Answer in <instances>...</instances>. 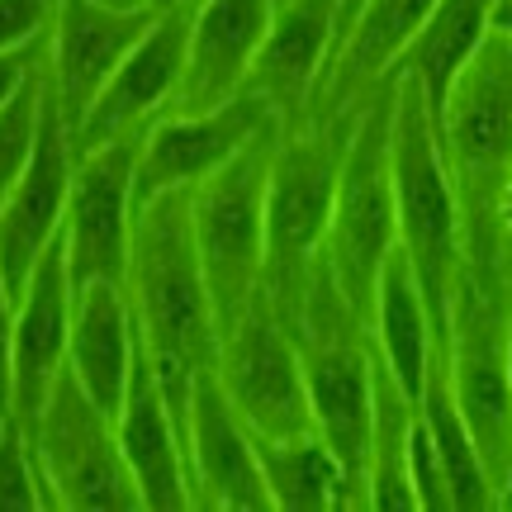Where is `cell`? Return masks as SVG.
I'll list each match as a JSON object with an SVG mask.
<instances>
[{
	"instance_id": "cell-4",
	"label": "cell",
	"mask_w": 512,
	"mask_h": 512,
	"mask_svg": "<svg viewBox=\"0 0 512 512\" xmlns=\"http://www.w3.org/2000/svg\"><path fill=\"white\" fill-rule=\"evenodd\" d=\"M394 95L399 76L389 72L375 91L356 105V124L347 138L323 261L356 318L370 328L375 285L384 261L399 247V204H394Z\"/></svg>"
},
{
	"instance_id": "cell-22",
	"label": "cell",
	"mask_w": 512,
	"mask_h": 512,
	"mask_svg": "<svg viewBox=\"0 0 512 512\" xmlns=\"http://www.w3.org/2000/svg\"><path fill=\"white\" fill-rule=\"evenodd\" d=\"M489 34H494V0H437V10L399 57L394 72H408L418 81L437 124L446 119V100L456 91L460 72L489 43Z\"/></svg>"
},
{
	"instance_id": "cell-17",
	"label": "cell",
	"mask_w": 512,
	"mask_h": 512,
	"mask_svg": "<svg viewBox=\"0 0 512 512\" xmlns=\"http://www.w3.org/2000/svg\"><path fill=\"white\" fill-rule=\"evenodd\" d=\"M114 432H119V451H124L138 498L147 512H185L195 508V489H190V460H185V432L171 403L162 394V380L147 361L143 337H138V361H133V380L128 394L114 413Z\"/></svg>"
},
{
	"instance_id": "cell-21",
	"label": "cell",
	"mask_w": 512,
	"mask_h": 512,
	"mask_svg": "<svg viewBox=\"0 0 512 512\" xmlns=\"http://www.w3.org/2000/svg\"><path fill=\"white\" fill-rule=\"evenodd\" d=\"M370 347L384 366L394 370V380L418 399L432 356H437V323L427 309L418 275L408 266V256L394 247V256L384 261L380 285H375V309H370Z\"/></svg>"
},
{
	"instance_id": "cell-25",
	"label": "cell",
	"mask_w": 512,
	"mask_h": 512,
	"mask_svg": "<svg viewBox=\"0 0 512 512\" xmlns=\"http://www.w3.org/2000/svg\"><path fill=\"white\" fill-rule=\"evenodd\" d=\"M275 512H337L347 508V479L318 432L256 437Z\"/></svg>"
},
{
	"instance_id": "cell-37",
	"label": "cell",
	"mask_w": 512,
	"mask_h": 512,
	"mask_svg": "<svg viewBox=\"0 0 512 512\" xmlns=\"http://www.w3.org/2000/svg\"><path fill=\"white\" fill-rule=\"evenodd\" d=\"M5 422H10V413H5V408H0V432H5Z\"/></svg>"
},
{
	"instance_id": "cell-38",
	"label": "cell",
	"mask_w": 512,
	"mask_h": 512,
	"mask_svg": "<svg viewBox=\"0 0 512 512\" xmlns=\"http://www.w3.org/2000/svg\"><path fill=\"white\" fill-rule=\"evenodd\" d=\"M162 5H181V0H162Z\"/></svg>"
},
{
	"instance_id": "cell-11",
	"label": "cell",
	"mask_w": 512,
	"mask_h": 512,
	"mask_svg": "<svg viewBox=\"0 0 512 512\" xmlns=\"http://www.w3.org/2000/svg\"><path fill=\"white\" fill-rule=\"evenodd\" d=\"M190 19H195V0L181 5H162L143 38L128 48V57L114 67L105 81L100 100L91 105L86 124L76 128V157L105 147L124 133H143L147 124H157L166 110H176L185 81V57H190Z\"/></svg>"
},
{
	"instance_id": "cell-6",
	"label": "cell",
	"mask_w": 512,
	"mask_h": 512,
	"mask_svg": "<svg viewBox=\"0 0 512 512\" xmlns=\"http://www.w3.org/2000/svg\"><path fill=\"white\" fill-rule=\"evenodd\" d=\"M441 143L456 171L470 261H508V242L494 223V204L512 176V38L489 34V43L470 57L456 91L446 100Z\"/></svg>"
},
{
	"instance_id": "cell-5",
	"label": "cell",
	"mask_w": 512,
	"mask_h": 512,
	"mask_svg": "<svg viewBox=\"0 0 512 512\" xmlns=\"http://www.w3.org/2000/svg\"><path fill=\"white\" fill-rule=\"evenodd\" d=\"M280 128L256 133L233 162L190 190V228L219 328L228 332L266 294V195Z\"/></svg>"
},
{
	"instance_id": "cell-12",
	"label": "cell",
	"mask_w": 512,
	"mask_h": 512,
	"mask_svg": "<svg viewBox=\"0 0 512 512\" xmlns=\"http://www.w3.org/2000/svg\"><path fill=\"white\" fill-rule=\"evenodd\" d=\"M72 171H76L72 128H67V119H62L53 100V86H48L43 91V128H38L34 157L24 166V176L15 181L10 200L0 204V271H5L15 294H24L43 252L62 238Z\"/></svg>"
},
{
	"instance_id": "cell-32",
	"label": "cell",
	"mask_w": 512,
	"mask_h": 512,
	"mask_svg": "<svg viewBox=\"0 0 512 512\" xmlns=\"http://www.w3.org/2000/svg\"><path fill=\"white\" fill-rule=\"evenodd\" d=\"M494 223H498V233H503V242H508V247H512V176H508V181H503V190H498Z\"/></svg>"
},
{
	"instance_id": "cell-33",
	"label": "cell",
	"mask_w": 512,
	"mask_h": 512,
	"mask_svg": "<svg viewBox=\"0 0 512 512\" xmlns=\"http://www.w3.org/2000/svg\"><path fill=\"white\" fill-rule=\"evenodd\" d=\"M361 5H366V0H337V48L347 43L351 24H356V15H361Z\"/></svg>"
},
{
	"instance_id": "cell-15",
	"label": "cell",
	"mask_w": 512,
	"mask_h": 512,
	"mask_svg": "<svg viewBox=\"0 0 512 512\" xmlns=\"http://www.w3.org/2000/svg\"><path fill=\"white\" fill-rule=\"evenodd\" d=\"M72 271H67V242L57 238L34 266L29 285L19 294L15 313V351H10V418L34 432L48 394L67 370L72 342Z\"/></svg>"
},
{
	"instance_id": "cell-8",
	"label": "cell",
	"mask_w": 512,
	"mask_h": 512,
	"mask_svg": "<svg viewBox=\"0 0 512 512\" xmlns=\"http://www.w3.org/2000/svg\"><path fill=\"white\" fill-rule=\"evenodd\" d=\"M143 133H124V138L76 157L67 223H62L72 290L128 285L133 228H138V147H143Z\"/></svg>"
},
{
	"instance_id": "cell-16",
	"label": "cell",
	"mask_w": 512,
	"mask_h": 512,
	"mask_svg": "<svg viewBox=\"0 0 512 512\" xmlns=\"http://www.w3.org/2000/svg\"><path fill=\"white\" fill-rule=\"evenodd\" d=\"M332 57H337V0H280L271 34L252 62L247 91L271 105L280 128H299L328 86Z\"/></svg>"
},
{
	"instance_id": "cell-3",
	"label": "cell",
	"mask_w": 512,
	"mask_h": 512,
	"mask_svg": "<svg viewBox=\"0 0 512 512\" xmlns=\"http://www.w3.org/2000/svg\"><path fill=\"white\" fill-rule=\"evenodd\" d=\"M351 124L356 110H313L299 128H280L275 143L266 195V299L290 328L323 261Z\"/></svg>"
},
{
	"instance_id": "cell-7",
	"label": "cell",
	"mask_w": 512,
	"mask_h": 512,
	"mask_svg": "<svg viewBox=\"0 0 512 512\" xmlns=\"http://www.w3.org/2000/svg\"><path fill=\"white\" fill-rule=\"evenodd\" d=\"M34 456L43 470L48 512H128L143 508L133 470L119 451L114 418L62 370L48 408L34 422Z\"/></svg>"
},
{
	"instance_id": "cell-26",
	"label": "cell",
	"mask_w": 512,
	"mask_h": 512,
	"mask_svg": "<svg viewBox=\"0 0 512 512\" xmlns=\"http://www.w3.org/2000/svg\"><path fill=\"white\" fill-rule=\"evenodd\" d=\"M43 91H48V76H43V62H38V72L0 110V204L10 200L15 181L24 176V166L34 157L38 128H43Z\"/></svg>"
},
{
	"instance_id": "cell-10",
	"label": "cell",
	"mask_w": 512,
	"mask_h": 512,
	"mask_svg": "<svg viewBox=\"0 0 512 512\" xmlns=\"http://www.w3.org/2000/svg\"><path fill=\"white\" fill-rule=\"evenodd\" d=\"M266 128L280 124L256 91L233 95L214 110H166L157 124H147L138 147V204L176 190L190 195Z\"/></svg>"
},
{
	"instance_id": "cell-13",
	"label": "cell",
	"mask_w": 512,
	"mask_h": 512,
	"mask_svg": "<svg viewBox=\"0 0 512 512\" xmlns=\"http://www.w3.org/2000/svg\"><path fill=\"white\" fill-rule=\"evenodd\" d=\"M185 460H190V489L195 508L214 512H275L256 432L247 427L228 389L214 370H204L190 399V422H185Z\"/></svg>"
},
{
	"instance_id": "cell-31",
	"label": "cell",
	"mask_w": 512,
	"mask_h": 512,
	"mask_svg": "<svg viewBox=\"0 0 512 512\" xmlns=\"http://www.w3.org/2000/svg\"><path fill=\"white\" fill-rule=\"evenodd\" d=\"M43 48H48V38L34 43V48H19V53H0V110H5V100L38 72V62H43Z\"/></svg>"
},
{
	"instance_id": "cell-24",
	"label": "cell",
	"mask_w": 512,
	"mask_h": 512,
	"mask_svg": "<svg viewBox=\"0 0 512 512\" xmlns=\"http://www.w3.org/2000/svg\"><path fill=\"white\" fill-rule=\"evenodd\" d=\"M413 422H418V399L375 356V422H370V465H366L370 512H418L413 479H408Z\"/></svg>"
},
{
	"instance_id": "cell-23",
	"label": "cell",
	"mask_w": 512,
	"mask_h": 512,
	"mask_svg": "<svg viewBox=\"0 0 512 512\" xmlns=\"http://www.w3.org/2000/svg\"><path fill=\"white\" fill-rule=\"evenodd\" d=\"M418 413L432 432V446H437L441 465H446V479H451V498H456V512H489L503 508V494H498L489 465L479 456V441L470 432V422L460 413V399L451 389V370H446V347H437L432 356V370H427V384L418 394Z\"/></svg>"
},
{
	"instance_id": "cell-19",
	"label": "cell",
	"mask_w": 512,
	"mask_h": 512,
	"mask_svg": "<svg viewBox=\"0 0 512 512\" xmlns=\"http://www.w3.org/2000/svg\"><path fill=\"white\" fill-rule=\"evenodd\" d=\"M72 342H67V370L105 413H119V403L133 380L138 361V318L128 285H86L72 290Z\"/></svg>"
},
{
	"instance_id": "cell-36",
	"label": "cell",
	"mask_w": 512,
	"mask_h": 512,
	"mask_svg": "<svg viewBox=\"0 0 512 512\" xmlns=\"http://www.w3.org/2000/svg\"><path fill=\"white\" fill-rule=\"evenodd\" d=\"M508 375H512V313H508Z\"/></svg>"
},
{
	"instance_id": "cell-1",
	"label": "cell",
	"mask_w": 512,
	"mask_h": 512,
	"mask_svg": "<svg viewBox=\"0 0 512 512\" xmlns=\"http://www.w3.org/2000/svg\"><path fill=\"white\" fill-rule=\"evenodd\" d=\"M128 299L138 318V337L176 422H190V399L204 370L219 366L223 328L214 313V294L204 280L195 228H190V195H157L138 204L133 228V261H128Z\"/></svg>"
},
{
	"instance_id": "cell-2",
	"label": "cell",
	"mask_w": 512,
	"mask_h": 512,
	"mask_svg": "<svg viewBox=\"0 0 512 512\" xmlns=\"http://www.w3.org/2000/svg\"><path fill=\"white\" fill-rule=\"evenodd\" d=\"M394 95V204H399V252L418 275L437 342L451 337V309L470 261V228L456 171L441 143V124L427 110V95L408 72Z\"/></svg>"
},
{
	"instance_id": "cell-35",
	"label": "cell",
	"mask_w": 512,
	"mask_h": 512,
	"mask_svg": "<svg viewBox=\"0 0 512 512\" xmlns=\"http://www.w3.org/2000/svg\"><path fill=\"white\" fill-rule=\"evenodd\" d=\"M100 5H114V10H162V0H100Z\"/></svg>"
},
{
	"instance_id": "cell-28",
	"label": "cell",
	"mask_w": 512,
	"mask_h": 512,
	"mask_svg": "<svg viewBox=\"0 0 512 512\" xmlns=\"http://www.w3.org/2000/svg\"><path fill=\"white\" fill-rule=\"evenodd\" d=\"M408 479H413V498H418V512H456V498H451V479H446V465H441L437 446H432V432L427 422H413V441H408Z\"/></svg>"
},
{
	"instance_id": "cell-34",
	"label": "cell",
	"mask_w": 512,
	"mask_h": 512,
	"mask_svg": "<svg viewBox=\"0 0 512 512\" xmlns=\"http://www.w3.org/2000/svg\"><path fill=\"white\" fill-rule=\"evenodd\" d=\"M494 34L512 38V0H494Z\"/></svg>"
},
{
	"instance_id": "cell-29",
	"label": "cell",
	"mask_w": 512,
	"mask_h": 512,
	"mask_svg": "<svg viewBox=\"0 0 512 512\" xmlns=\"http://www.w3.org/2000/svg\"><path fill=\"white\" fill-rule=\"evenodd\" d=\"M62 0H0V53L34 48L53 34V19Z\"/></svg>"
},
{
	"instance_id": "cell-30",
	"label": "cell",
	"mask_w": 512,
	"mask_h": 512,
	"mask_svg": "<svg viewBox=\"0 0 512 512\" xmlns=\"http://www.w3.org/2000/svg\"><path fill=\"white\" fill-rule=\"evenodd\" d=\"M15 313L19 294L10 290V280L0 271V408L10 413V351H15Z\"/></svg>"
},
{
	"instance_id": "cell-20",
	"label": "cell",
	"mask_w": 512,
	"mask_h": 512,
	"mask_svg": "<svg viewBox=\"0 0 512 512\" xmlns=\"http://www.w3.org/2000/svg\"><path fill=\"white\" fill-rule=\"evenodd\" d=\"M432 10L437 0H366L347 43L332 57L328 86L313 110H356L380 81H389V72L399 67V57L408 53V43L418 38Z\"/></svg>"
},
{
	"instance_id": "cell-27",
	"label": "cell",
	"mask_w": 512,
	"mask_h": 512,
	"mask_svg": "<svg viewBox=\"0 0 512 512\" xmlns=\"http://www.w3.org/2000/svg\"><path fill=\"white\" fill-rule=\"evenodd\" d=\"M0 512H48L34 437L15 418L5 422V432H0Z\"/></svg>"
},
{
	"instance_id": "cell-18",
	"label": "cell",
	"mask_w": 512,
	"mask_h": 512,
	"mask_svg": "<svg viewBox=\"0 0 512 512\" xmlns=\"http://www.w3.org/2000/svg\"><path fill=\"white\" fill-rule=\"evenodd\" d=\"M275 10L280 0H195L176 110H214L247 91V76L271 34Z\"/></svg>"
},
{
	"instance_id": "cell-14",
	"label": "cell",
	"mask_w": 512,
	"mask_h": 512,
	"mask_svg": "<svg viewBox=\"0 0 512 512\" xmlns=\"http://www.w3.org/2000/svg\"><path fill=\"white\" fill-rule=\"evenodd\" d=\"M152 15L157 10H114V5H100V0H62L57 5L43 72H48L53 100L62 119H67V128H72V138L76 128L86 124V114L100 100L114 67L143 38Z\"/></svg>"
},
{
	"instance_id": "cell-9",
	"label": "cell",
	"mask_w": 512,
	"mask_h": 512,
	"mask_svg": "<svg viewBox=\"0 0 512 512\" xmlns=\"http://www.w3.org/2000/svg\"><path fill=\"white\" fill-rule=\"evenodd\" d=\"M214 375H219L233 408L247 418V427L256 437H299V432H313L304 351H299L294 328L275 313V304L266 294L223 332Z\"/></svg>"
}]
</instances>
